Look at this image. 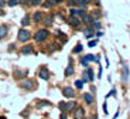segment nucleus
Segmentation results:
<instances>
[{"instance_id":"obj_4","label":"nucleus","mask_w":130,"mask_h":119,"mask_svg":"<svg viewBox=\"0 0 130 119\" xmlns=\"http://www.w3.org/2000/svg\"><path fill=\"white\" fill-rule=\"evenodd\" d=\"M68 23L71 24L72 27H79V26H81V20H79L76 16H69Z\"/></svg>"},{"instance_id":"obj_22","label":"nucleus","mask_w":130,"mask_h":119,"mask_svg":"<svg viewBox=\"0 0 130 119\" xmlns=\"http://www.w3.org/2000/svg\"><path fill=\"white\" fill-rule=\"evenodd\" d=\"M7 4H9L10 7L17 6V4H19V0H9V2H7Z\"/></svg>"},{"instance_id":"obj_15","label":"nucleus","mask_w":130,"mask_h":119,"mask_svg":"<svg viewBox=\"0 0 130 119\" xmlns=\"http://www.w3.org/2000/svg\"><path fill=\"white\" fill-rule=\"evenodd\" d=\"M26 75H27V71H19V70L14 71V77L16 78H23V77H26Z\"/></svg>"},{"instance_id":"obj_31","label":"nucleus","mask_w":130,"mask_h":119,"mask_svg":"<svg viewBox=\"0 0 130 119\" xmlns=\"http://www.w3.org/2000/svg\"><path fill=\"white\" fill-rule=\"evenodd\" d=\"M54 3L58 4V3H62V0H54Z\"/></svg>"},{"instance_id":"obj_21","label":"nucleus","mask_w":130,"mask_h":119,"mask_svg":"<svg viewBox=\"0 0 130 119\" xmlns=\"http://www.w3.org/2000/svg\"><path fill=\"white\" fill-rule=\"evenodd\" d=\"M86 75L89 77V81H93V72H92L91 68H88V71H86Z\"/></svg>"},{"instance_id":"obj_32","label":"nucleus","mask_w":130,"mask_h":119,"mask_svg":"<svg viewBox=\"0 0 130 119\" xmlns=\"http://www.w3.org/2000/svg\"><path fill=\"white\" fill-rule=\"evenodd\" d=\"M61 119H67V115H65V113H62V115H61Z\"/></svg>"},{"instance_id":"obj_11","label":"nucleus","mask_w":130,"mask_h":119,"mask_svg":"<svg viewBox=\"0 0 130 119\" xmlns=\"http://www.w3.org/2000/svg\"><path fill=\"white\" fill-rule=\"evenodd\" d=\"M84 113H85V111L82 109V108H78V109L75 111V113H74V118L75 119H82L84 118Z\"/></svg>"},{"instance_id":"obj_26","label":"nucleus","mask_w":130,"mask_h":119,"mask_svg":"<svg viewBox=\"0 0 130 119\" xmlns=\"http://www.w3.org/2000/svg\"><path fill=\"white\" fill-rule=\"evenodd\" d=\"M81 50H82V45L78 44V45H76V48L74 50V52H81Z\"/></svg>"},{"instance_id":"obj_30","label":"nucleus","mask_w":130,"mask_h":119,"mask_svg":"<svg viewBox=\"0 0 130 119\" xmlns=\"http://www.w3.org/2000/svg\"><path fill=\"white\" fill-rule=\"evenodd\" d=\"M82 2H84L85 4H89V3H91V2H92V0H82Z\"/></svg>"},{"instance_id":"obj_1","label":"nucleus","mask_w":130,"mask_h":119,"mask_svg":"<svg viewBox=\"0 0 130 119\" xmlns=\"http://www.w3.org/2000/svg\"><path fill=\"white\" fill-rule=\"evenodd\" d=\"M50 35V33H48V30H45V29H41V30H38V31L36 33V34H34V40H36V41H44V40L47 38V37H48Z\"/></svg>"},{"instance_id":"obj_24","label":"nucleus","mask_w":130,"mask_h":119,"mask_svg":"<svg viewBox=\"0 0 130 119\" xmlns=\"http://www.w3.org/2000/svg\"><path fill=\"white\" fill-rule=\"evenodd\" d=\"M75 85H76V88H79V89H81L82 85H84V82H82V81H75Z\"/></svg>"},{"instance_id":"obj_28","label":"nucleus","mask_w":130,"mask_h":119,"mask_svg":"<svg viewBox=\"0 0 130 119\" xmlns=\"http://www.w3.org/2000/svg\"><path fill=\"white\" fill-rule=\"evenodd\" d=\"M93 24H95V29H101V23L99 21H93Z\"/></svg>"},{"instance_id":"obj_13","label":"nucleus","mask_w":130,"mask_h":119,"mask_svg":"<svg viewBox=\"0 0 130 119\" xmlns=\"http://www.w3.org/2000/svg\"><path fill=\"white\" fill-rule=\"evenodd\" d=\"M85 37H86V38H92V37H93V27L92 26H89L88 29L85 30Z\"/></svg>"},{"instance_id":"obj_23","label":"nucleus","mask_w":130,"mask_h":119,"mask_svg":"<svg viewBox=\"0 0 130 119\" xmlns=\"http://www.w3.org/2000/svg\"><path fill=\"white\" fill-rule=\"evenodd\" d=\"M59 109H61V111H67V102H59Z\"/></svg>"},{"instance_id":"obj_7","label":"nucleus","mask_w":130,"mask_h":119,"mask_svg":"<svg viewBox=\"0 0 130 119\" xmlns=\"http://www.w3.org/2000/svg\"><path fill=\"white\" fill-rule=\"evenodd\" d=\"M38 77L42 78V80H48V78H50L48 70H47V68H41V70L38 71Z\"/></svg>"},{"instance_id":"obj_3","label":"nucleus","mask_w":130,"mask_h":119,"mask_svg":"<svg viewBox=\"0 0 130 119\" xmlns=\"http://www.w3.org/2000/svg\"><path fill=\"white\" fill-rule=\"evenodd\" d=\"M20 85H21V88H26V89H32V88L36 87V82H34L32 80H26Z\"/></svg>"},{"instance_id":"obj_16","label":"nucleus","mask_w":130,"mask_h":119,"mask_svg":"<svg viewBox=\"0 0 130 119\" xmlns=\"http://www.w3.org/2000/svg\"><path fill=\"white\" fill-rule=\"evenodd\" d=\"M84 98H85V101H86V103H89V105H91V103L93 102V98H92L91 94H85Z\"/></svg>"},{"instance_id":"obj_34","label":"nucleus","mask_w":130,"mask_h":119,"mask_svg":"<svg viewBox=\"0 0 130 119\" xmlns=\"http://www.w3.org/2000/svg\"><path fill=\"white\" fill-rule=\"evenodd\" d=\"M0 119H6V118H4V116H0Z\"/></svg>"},{"instance_id":"obj_17","label":"nucleus","mask_w":130,"mask_h":119,"mask_svg":"<svg viewBox=\"0 0 130 119\" xmlns=\"http://www.w3.org/2000/svg\"><path fill=\"white\" fill-rule=\"evenodd\" d=\"M28 24H30V16L23 17V20H21V26L26 27V26H28Z\"/></svg>"},{"instance_id":"obj_35","label":"nucleus","mask_w":130,"mask_h":119,"mask_svg":"<svg viewBox=\"0 0 130 119\" xmlns=\"http://www.w3.org/2000/svg\"><path fill=\"white\" fill-rule=\"evenodd\" d=\"M91 119H96V116H92V118Z\"/></svg>"},{"instance_id":"obj_25","label":"nucleus","mask_w":130,"mask_h":119,"mask_svg":"<svg viewBox=\"0 0 130 119\" xmlns=\"http://www.w3.org/2000/svg\"><path fill=\"white\" fill-rule=\"evenodd\" d=\"M30 2H31L32 6H38V4L41 3V0H30Z\"/></svg>"},{"instance_id":"obj_19","label":"nucleus","mask_w":130,"mask_h":119,"mask_svg":"<svg viewBox=\"0 0 130 119\" xmlns=\"http://www.w3.org/2000/svg\"><path fill=\"white\" fill-rule=\"evenodd\" d=\"M45 2H47V3H44V4H42V7H45V9L51 7L52 4H55V3H54V0H45Z\"/></svg>"},{"instance_id":"obj_14","label":"nucleus","mask_w":130,"mask_h":119,"mask_svg":"<svg viewBox=\"0 0 130 119\" xmlns=\"http://www.w3.org/2000/svg\"><path fill=\"white\" fill-rule=\"evenodd\" d=\"M32 20H34L36 23H40L42 20V13L41 11H36V13L32 14Z\"/></svg>"},{"instance_id":"obj_20","label":"nucleus","mask_w":130,"mask_h":119,"mask_svg":"<svg viewBox=\"0 0 130 119\" xmlns=\"http://www.w3.org/2000/svg\"><path fill=\"white\" fill-rule=\"evenodd\" d=\"M72 72H74V68H72V65H69V67L67 68V71H65V77H69Z\"/></svg>"},{"instance_id":"obj_12","label":"nucleus","mask_w":130,"mask_h":119,"mask_svg":"<svg viewBox=\"0 0 130 119\" xmlns=\"http://www.w3.org/2000/svg\"><path fill=\"white\" fill-rule=\"evenodd\" d=\"M34 50H32V45H24L21 48V54H32Z\"/></svg>"},{"instance_id":"obj_9","label":"nucleus","mask_w":130,"mask_h":119,"mask_svg":"<svg viewBox=\"0 0 130 119\" xmlns=\"http://www.w3.org/2000/svg\"><path fill=\"white\" fill-rule=\"evenodd\" d=\"M69 14H71V16H79V17H82L85 14V11H84V10H78V9H71V10H69Z\"/></svg>"},{"instance_id":"obj_33","label":"nucleus","mask_w":130,"mask_h":119,"mask_svg":"<svg viewBox=\"0 0 130 119\" xmlns=\"http://www.w3.org/2000/svg\"><path fill=\"white\" fill-rule=\"evenodd\" d=\"M28 2H30V0H23V3H24V4H27Z\"/></svg>"},{"instance_id":"obj_8","label":"nucleus","mask_w":130,"mask_h":119,"mask_svg":"<svg viewBox=\"0 0 130 119\" xmlns=\"http://www.w3.org/2000/svg\"><path fill=\"white\" fill-rule=\"evenodd\" d=\"M82 21H84L85 24H92L95 20H93V16H92V14H86V13H85L84 16H82Z\"/></svg>"},{"instance_id":"obj_27","label":"nucleus","mask_w":130,"mask_h":119,"mask_svg":"<svg viewBox=\"0 0 130 119\" xmlns=\"http://www.w3.org/2000/svg\"><path fill=\"white\" fill-rule=\"evenodd\" d=\"M6 4H7V3H6V2H4V0H0V10L3 9V7L6 6Z\"/></svg>"},{"instance_id":"obj_10","label":"nucleus","mask_w":130,"mask_h":119,"mask_svg":"<svg viewBox=\"0 0 130 119\" xmlns=\"http://www.w3.org/2000/svg\"><path fill=\"white\" fill-rule=\"evenodd\" d=\"M7 33H9V27H7L6 24L0 26V38H4L7 35Z\"/></svg>"},{"instance_id":"obj_5","label":"nucleus","mask_w":130,"mask_h":119,"mask_svg":"<svg viewBox=\"0 0 130 119\" xmlns=\"http://www.w3.org/2000/svg\"><path fill=\"white\" fill-rule=\"evenodd\" d=\"M41 21H42V24H44L45 27H50V26H52V23H54V16L50 14V16H47L45 19L41 20Z\"/></svg>"},{"instance_id":"obj_18","label":"nucleus","mask_w":130,"mask_h":119,"mask_svg":"<svg viewBox=\"0 0 130 119\" xmlns=\"http://www.w3.org/2000/svg\"><path fill=\"white\" fill-rule=\"evenodd\" d=\"M75 106H76V102H68V103H67V111L75 109Z\"/></svg>"},{"instance_id":"obj_29","label":"nucleus","mask_w":130,"mask_h":119,"mask_svg":"<svg viewBox=\"0 0 130 119\" xmlns=\"http://www.w3.org/2000/svg\"><path fill=\"white\" fill-rule=\"evenodd\" d=\"M95 44H96V41H91V43H89V47H93Z\"/></svg>"},{"instance_id":"obj_6","label":"nucleus","mask_w":130,"mask_h":119,"mask_svg":"<svg viewBox=\"0 0 130 119\" xmlns=\"http://www.w3.org/2000/svg\"><path fill=\"white\" fill-rule=\"evenodd\" d=\"M62 94H64V97H67V98H72V97L75 95L74 89H72L71 87H67V88H64V89H62Z\"/></svg>"},{"instance_id":"obj_2","label":"nucleus","mask_w":130,"mask_h":119,"mask_svg":"<svg viewBox=\"0 0 130 119\" xmlns=\"http://www.w3.org/2000/svg\"><path fill=\"white\" fill-rule=\"evenodd\" d=\"M30 38H31V34H30L28 30H26V29L19 30V41L26 43V41H28Z\"/></svg>"}]
</instances>
